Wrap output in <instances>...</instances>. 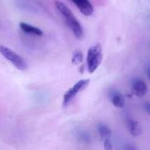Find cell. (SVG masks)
<instances>
[{
	"mask_svg": "<svg viewBox=\"0 0 150 150\" xmlns=\"http://www.w3.org/2000/svg\"><path fill=\"white\" fill-rule=\"evenodd\" d=\"M54 4H55L56 9L58 10L60 14L62 16L65 23L67 24L69 28L71 30V32L73 33L76 39L80 40H83V36H84L83 29L82 27V25L78 21V19L72 13L71 10L68 6H66L65 4H63L62 2H61L59 0H56L54 2Z\"/></svg>",
	"mask_w": 150,
	"mask_h": 150,
	"instance_id": "1",
	"label": "cell"
},
{
	"mask_svg": "<svg viewBox=\"0 0 150 150\" xmlns=\"http://www.w3.org/2000/svg\"><path fill=\"white\" fill-rule=\"evenodd\" d=\"M103 60L102 47L100 44L91 46L87 53V69L89 73H94L99 67Z\"/></svg>",
	"mask_w": 150,
	"mask_h": 150,
	"instance_id": "2",
	"label": "cell"
},
{
	"mask_svg": "<svg viewBox=\"0 0 150 150\" xmlns=\"http://www.w3.org/2000/svg\"><path fill=\"white\" fill-rule=\"evenodd\" d=\"M0 54L18 69L24 71L27 69L26 62L19 54L15 53L11 48L4 45H0Z\"/></svg>",
	"mask_w": 150,
	"mask_h": 150,
	"instance_id": "3",
	"label": "cell"
},
{
	"mask_svg": "<svg viewBox=\"0 0 150 150\" xmlns=\"http://www.w3.org/2000/svg\"><path fill=\"white\" fill-rule=\"evenodd\" d=\"M90 83L89 79H83L78 81L76 84H74L70 89H69L63 95V99H62V105L64 107L68 106L69 104L72 101V99L81 91H83L84 89L88 87Z\"/></svg>",
	"mask_w": 150,
	"mask_h": 150,
	"instance_id": "4",
	"label": "cell"
},
{
	"mask_svg": "<svg viewBox=\"0 0 150 150\" xmlns=\"http://www.w3.org/2000/svg\"><path fill=\"white\" fill-rule=\"evenodd\" d=\"M76 8L85 16H91L94 9L91 3L89 0H70Z\"/></svg>",
	"mask_w": 150,
	"mask_h": 150,
	"instance_id": "5",
	"label": "cell"
},
{
	"mask_svg": "<svg viewBox=\"0 0 150 150\" xmlns=\"http://www.w3.org/2000/svg\"><path fill=\"white\" fill-rule=\"evenodd\" d=\"M132 89L135 96L138 98H143L148 93V85L142 79H134L133 81Z\"/></svg>",
	"mask_w": 150,
	"mask_h": 150,
	"instance_id": "6",
	"label": "cell"
},
{
	"mask_svg": "<svg viewBox=\"0 0 150 150\" xmlns=\"http://www.w3.org/2000/svg\"><path fill=\"white\" fill-rule=\"evenodd\" d=\"M19 27L25 33L32 34V35H35V36H42L43 35L42 30H40L37 26H34L33 25L27 24L25 22H20L19 23Z\"/></svg>",
	"mask_w": 150,
	"mask_h": 150,
	"instance_id": "7",
	"label": "cell"
},
{
	"mask_svg": "<svg viewBox=\"0 0 150 150\" xmlns=\"http://www.w3.org/2000/svg\"><path fill=\"white\" fill-rule=\"evenodd\" d=\"M127 128L129 133L134 136V137H138L142 134V126L140 125V123L134 120H128L127 121Z\"/></svg>",
	"mask_w": 150,
	"mask_h": 150,
	"instance_id": "8",
	"label": "cell"
},
{
	"mask_svg": "<svg viewBox=\"0 0 150 150\" xmlns=\"http://www.w3.org/2000/svg\"><path fill=\"white\" fill-rule=\"evenodd\" d=\"M111 100H112V105H113L115 107L123 108V107L125 106L126 99H125L124 96H123L121 93H120V92H114V93H112Z\"/></svg>",
	"mask_w": 150,
	"mask_h": 150,
	"instance_id": "9",
	"label": "cell"
},
{
	"mask_svg": "<svg viewBox=\"0 0 150 150\" xmlns=\"http://www.w3.org/2000/svg\"><path fill=\"white\" fill-rule=\"evenodd\" d=\"M98 131L100 136L103 138H108L112 135L111 128L105 124H99L98 127Z\"/></svg>",
	"mask_w": 150,
	"mask_h": 150,
	"instance_id": "10",
	"label": "cell"
},
{
	"mask_svg": "<svg viewBox=\"0 0 150 150\" xmlns=\"http://www.w3.org/2000/svg\"><path fill=\"white\" fill-rule=\"evenodd\" d=\"M83 53H82L81 51H78V50H77V51H76V52L73 54L71 62H72V64L78 65V64H80V63L83 62Z\"/></svg>",
	"mask_w": 150,
	"mask_h": 150,
	"instance_id": "11",
	"label": "cell"
},
{
	"mask_svg": "<svg viewBox=\"0 0 150 150\" xmlns=\"http://www.w3.org/2000/svg\"><path fill=\"white\" fill-rule=\"evenodd\" d=\"M78 138H79V141L83 144H89L91 142V138L90 134H88L87 133H84V132L81 133L79 134Z\"/></svg>",
	"mask_w": 150,
	"mask_h": 150,
	"instance_id": "12",
	"label": "cell"
},
{
	"mask_svg": "<svg viewBox=\"0 0 150 150\" xmlns=\"http://www.w3.org/2000/svg\"><path fill=\"white\" fill-rule=\"evenodd\" d=\"M104 149H105V150H112L113 149L112 143V142H111L109 139H106V140H105V142H104Z\"/></svg>",
	"mask_w": 150,
	"mask_h": 150,
	"instance_id": "13",
	"label": "cell"
},
{
	"mask_svg": "<svg viewBox=\"0 0 150 150\" xmlns=\"http://www.w3.org/2000/svg\"><path fill=\"white\" fill-rule=\"evenodd\" d=\"M125 150H138V149L133 144H127L125 147Z\"/></svg>",
	"mask_w": 150,
	"mask_h": 150,
	"instance_id": "14",
	"label": "cell"
},
{
	"mask_svg": "<svg viewBox=\"0 0 150 150\" xmlns=\"http://www.w3.org/2000/svg\"><path fill=\"white\" fill-rule=\"evenodd\" d=\"M143 107H144V109H145V111L147 112V113H150V104L149 102H146L144 105H143Z\"/></svg>",
	"mask_w": 150,
	"mask_h": 150,
	"instance_id": "15",
	"label": "cell"
}]
</instances>
